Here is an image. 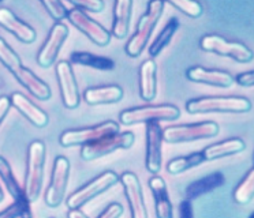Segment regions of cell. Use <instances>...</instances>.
Returning <instances> with one entry per match:
<instances>
[{
	"label": "cell",
	"mask_w": 254,
	"mask_h": 218,
	"mask_svg": "<svg viewBox=\"0 0 254 218\" xmlns=\"http://www.w3.org/2000/svg\"><path fill=\"white\" fill-rule=\"evenodd\" d=\"M51 218H55V217H51Z\"/></svg>",
	"instance_id": "42"
},
{
	"label": "cell",
	"mask_w": 254,
	"mask_h": 218,
	"mask_svg": "<svg viewBox=\"0 0 254 218\" xmlns=\"http://www.w3.org/2000/svg\"><path fill=\"white\" fill-rule=\"evenodd\" d=\"M70 4L79 10L89 11V12H101L105 5L103 0H74V1H70Z\"/></svg>",
	"instance_id": "33"
},
{
	"label": "cell",
	"mask_w": 254,
	"mask_h": 218,
	"mask_svg": "<svg viewBox=\"0 0 254 218\" xmlns=\"http://www.w3.org/2000/svg\"><path fill=\"white\" fill-rule=\"evenodd\" d=\"M68 37V27L64 23H55L51 29V33L45 40L44 45L41 47L37 54V63L44 68H48L56 61L59 51Z\"/></svg>",
	"instance_id": "15"
},
{
	"label": "cell",
	"mask_w": 254,
	"mask_h": 218,
	"mask_svg": "<svg viewBox=\"0 0 254 218\" xmlns=\"http://www.w3.org/2000/svg\"><path fill=\"white\" fill-rule=\"evenodd\" d=\"M123 98V89L116 85L101 87H89L83 93V100L89 105H104L119 103Z\"/></svg>",
	"instance_id": "24"
},
{
	"label": "cell",
	"mask_w": 254,
	"mask_h": 218,
	"mask_svg": "<svg viewBox=\"0 0 254 218\" xmlns=\"http://www.w3.org/2000/svg\"><path fill=\"white\" fill-rule=\"evenodd\" d=\"M204 163L205 157L202 152L191 153V154L185 156V157H178L171 160L170 163L167 164V170L171 174H181L189 170V169L198 166V165Z\"/></svg>",
	"instance_id": "29"
},
{
	"label": "cell",
	"mask_w": 254,
	"mask_h": 218,
	"mask_svg": "<svg viewBox=\"0 0 254 218\" xmlns=\"http://www.w3.org/2000/svg\"><path fill=\"white\" fill-rule=\"evenodd\" d=\"M178 27H179L178 18H170L166 23V26L163 27V30L159 33V36L155 38V41L149 45L150 59H155L156 56H159L161 54V51L171 43L172 37L178 30Z\"/></svg>",
	"instance_id": "28"
},
{
	"label": "cell",
	"mask_w": 254,
	"mask_h": 218,
	"mask_svg": "<svg viewBox=\"0 0 254 218\" xmlns=\"http://www.w3.org/2000/svg\"><path fill=\"white\" fill-rule=\"evenodd\" d=\"M122 214H123V206L121 203H111L97 218H121Z\"/></svg>",
	"instance_id": "34"
},
{
	"label": "cell",
	"mask_w": 254,
	"mask_h": 218,
	"mask_svg": "<svg viewBox=\"0 0 254 218\" xmlns=\"http://www.w3.org/2000/svg\"><path fill=\"white\" fill-rule=\"evenodd\" d=\"M235 82H237L239 86L243 87L254 86V71H248V72L239 74V75H237V78H235Z\"/></svg>",
	"instance_id": "35"
},
{
	"label": "cell",
	"mask_w": 254,
	"mask_h": 218,
	"mask_svg": "<svg viewBox=\"0 0 254 218\" xmlns=\"http://www.w3.org/2000/svg\"><path fill=\"white\" fill-rule=\"evenodd\" d=\"M43 5L45 7V10L48 11L56 23H61L63 19L67 18V5L64 4V1H58V0H44Z\"/></svg>",
	"instance_id": "32"
},
{
	"label": "cell",
	"mask_w": 254,
	"mask_h": 218,
	"mask_svg": "<svg viewBox=\"0 0 254 218\" xmlns=\"http://www.w3.org/2000/svg\"><path fill=\"white\" fill-rule=\"evenodd\" d=\"M224 183H226V177H224V174L221 173V172L209 173L208 176H205V177L199 180H195L191 184L188 185V188L185 191L186 199H189V201L197 199V198L202 196L204 194H208L210 191L219 188Z\"/></svg>",
	"instance_id": "25"
},
{
	"label": "cell",
	"mask_w": 254,
	"mask_h": 218,
	"mask_svg": "<svg viewBox=\"0 0 254 218\" xmlns=\"http://www.w3.org/2000/svg\"><path fill=\"white\" fill-rule=\"evenodd\" d=\"M164 4L166 3L161 0H155L148 4V8L145 11L144 15L141 16L138 25H137L135 33L126 45V54L130 57H138L144 52L145 47L149 41V37L152 36L157 22L160 21L161 15H163Z\"/></svg>",
	"instance_id": "4"
},
{
	"label": "cell",
	"mask_w": 254,
	"mask_h": 218,
	"mask_svg": "<svg viewBox=\"0 0 254 218\" xmlns=\"http://www.w3.org/2000/svg\"><path fill=\"white\" fill-rule=\"evenodd\" d=\"M181 116V110L171 104L161 105H145L138 108H131L123 110L119 114L122 124L134 125L139 123H152L160 120H175Z\"/></svg>",
	"instance_id": "5"
},
{
	"label": "cell",
	"mask_w": 254,
	"mask_h": 218,
	"mask_svg": "<svg viewBox=\"0 0 254 218\" xmlns=\"http://www.w3.org/2000/svg\"><path fill=\"white\" fill-rule=\"evenodd\" d=\"M119 180L125 188L126 199L131 212V218H148V212L142 195V187L137 174H134L133 172H125Z\"/></svg>",
	"instance_id": "17"
},
{
	"label": "cell",
	"mask_w": 254,
	"mask_h": 218,
	"mask_svg": "<svg viewBox=\"0 0 254 218\" xmlns=\"http://www.w3.org/2000/svg\"><path fill=\"white\" fill-rule=\"evenodd\" d=\"M67 218H88V217H86V216H85L79 209H75V210H70V212H68Z\"/></svg>",
	"instance_id": "39"
},
{
	"label": "cell",
	"mask_w": 254,
	"mask_h": 218,
	"mask_svg": "<svg viewBox=\"0 0 254 218\" xmlns=\"http://www.w3.org/2000/svg\"><path fill=\"white\" fill-rule=\"evenodd\" d=\"M64 4L67 5V19L79 32H82L97 47H107L110 44L111 33L104 26H101L99 22L92 19L85 11L79 10L70 3H64Z\"/></svg>",
	"instance_id": "9"
},
{
	"label": "cell",
	"mask_w": 254,
	"mask_h": 218,
	"mask_svg": "<svg viewBox=\"0 0 254 218\" xmlns=\"http://www.w3.org/2000/svg\"><path fill=\"white\" fill-rule=\"evenodd\" d=\"M71 61L75 64L85 65V67L101 71L114 70V67H115V63L112 59L105 57V56H97L90 52H72Z\"/></svg>",
	"instance_id": "27"
},
{
	"label": "cell",
	"mask_w": 254,
	"mask_h": 218,
	"mask_svg": "<svg viewBox=\"0 0 254 218\" xmlns=\"http://www.w3.org/2000/svg\"><path fill=\"white\" fill-rule=\"evenodd\" d=\"M56 76H58L62 100H63L64 107L68 109H75L81 103V97H79L77 79L74 76L71 64L66 60L59 61L56 64Z\"/></svg>",
	"instance_id": "14"
},
{
	"label": "cell",
	"mask_w": 254,
	"mask_h": 218,
	"mask_svg": "<svg viewBox=\"0 0 254 218\" xmlns=\"http://www.w3.org/2000/svg\"><path fill=\"white\" fill-rule=\"evenodd\" d=\"M68 173H70V161L63 156L55 158L54 168L51 174L50 185L45 191V203L51 209H56L62 205L64 199L68 181Z\"/></svg>",
	"instance_id": "11"
},
{
	"label": "cell",
	"mask_w": 254,
	"mask_h": 218,
	"mask_svg": "<svg viewBox=\"0 0 254 218\" xmlns=\"http://www.w3.org/2000/svg\"><path fill=\"white\" fill-rule=\"evenodd\" d=\"M21 217V207L14 202L12 205L0 212V218H19Z\"/></svg>",
	"instance_id": "36"
},
{
	"label": "cell",
	"mask_w": 254,
	"mask_h": 218,
	"mask_svg": "<svg viewBox=\"0 0 254 218\" xmlns=\"http://www.w3.org/2000/svg\"><path fill=\"white\" fill-rule=\"evenodd\" d=\"M157 64L153 59L145 60L139 68V96L144 101L155 100L157 93Z\"/></svg>",
	"instance_id": "23"
},
{
	"label": "cell",
	"mask_w": 254,
	"mask_h": 218,
	"mask_svg": "<svg viewBox=\"0 0 254 218\" xmlns=\"http://www.w3.org/2000/svg\"><path fill=\"white\" fill-rule=\"evenodd\" d=\"M254 198V168L250 169L245 179L234 191V199L239 205H248Z\"/></svg>",
	"instance_id": "30"
},
{
	"label": "cell",
	"mask_w": 254,
	"mask_h": 218,
	"mask_svg": "<svg viewBox=\"0 0 254 218\" xmlns=\"http://www.w3.org/2000/svg\"><path fill=\"white\" fill-rule=\"evenodd\" d=\"M149 187L155 198V210L157 218H174V212H172V203L170 196H168V190L167 184L163 177L155 174L149 180Z\"/></svg>",
	"instance_id": "21"
},
{
	"label": "cell",
	"mask_w": 254,
	"mask_h": 218,
	"mask_svg": "<svg viewBox=\"0 0 254 218\" xmlns=\"http://www.w3.org/2000/svg\"><path fill=\"white\" fill-rule=\"evenodd\" d=\"M249 218H254V212L252 213V214H250V217H249Z\"/></svg>",
	"instance_id": "41"
},
{
	"label": "cell",
	"mask_w": 254,
	"mask_h": 218,
	"mask_svg": "<svg viewBox=\"0 0 254 218\" xmlns=\"http://www.w3.org/2000/svg\"><path fill=\"white\" fill-rule=\"evenodd\" d=\"M118 132H119V124L116 121L110 120V121H105V123L93 125V127L64 131L61 135L59 142L63 147L86 146V145L94 143L103 138L115 135Z\"/></svg>",
	"instance_id": "8"
},
{
	"label": "cell",
	"mask_w": 254,
	"mask_h": 218,
	"mask_svg": "<svg viewBox=\"0 0 254 218\" xmlns=\"http://www.w3.org/2000/svg\"><path fill=\"white\" fill-rule=\"evenodd\" d=\"M134 136L133 132L127 131V132H118L115 135L107 136L100 141L82 146L81 150V158L83 161H93L97 158H101L111 154L115 150H121V149H128L133 146Z\"/></svg>",
	"instance_id": "12"
},
{
	"label": "cell",
	"mask_w": 254,
	"mask_h": 218,
	"mask_svg": "<svg viewBox=\"0 0 254 218\" xmlns=\"http://www.w3.org/2000/svg\"><path fill=\"white\" fill-rule=\"evenodd\" d=\"M179 217L181 218H194L193 216V205L191 201L185 199L179 205Z\"/></svg>",
	"instance_id": "37"
},
{
	"label": "cell",
	"mask_w": 254,
	"mask_h": 218,
	"mask_svg": "<svg viewBox=\"0 0 254 218\" xmlns=\"http://www.w3.org/2000/svg\"><path fill=\"white\" fill-rule=\"evenodd\" d=\"M219 124L215 121H204L195 124L170 125L163 130V138L167 143H186L215 138L219 134Z\"/></svg>",
	"instance_id": "6"
},
{
	"label": "cell",
	"mask_w": 254,
	"mask_h": 218,
	"mask_svg": "<svg viewBox=\"0 0 254 218\" xmlns=\"http://www.w3.org/2000/svg\"><path fill=\"white\" fill-rule=\"evenodd\" d=\"M199 47L205 52L226 56L230 59L239 61V63H249L254 57L253 51L248 48L245 44L238 41H230L227 38L217 36V34H208L204 36L199 41Z\"/></svg>",
	"instance_id": "7"
},
{
	"label": "cell",
	"mask_w": 254,
	"mask_h": 218,
	"mask_svg": "<svg viewBox=\"0 0 254 218\" xmlns=\"http://www.w3.org/2000/svg\"><path fill=\"white\" fill-rule=\"evenodd\" d=\"M252 109V101L245 97H199L189 100L186 110L191 114L212 113H248Z\"/></svg>",
	"instance_id": "2"
},
{
	"label": "cell",
	"mask_w": 254,
	"mask_h": 218,
	"mask_svg": "<svg viewBox=\"0 0 254 218\" xmlns=\"http://www.w3.org/2000/svg\"><path fill=\"white\" fill-rule=\"evenodd\" d=\"M131 0H118L114 5V21L111 34L118 40L127 37L130 29V19H131V10H133Z\"/></svg>",
	"instance_id": "22"
},
{
	"label": "cell",
	"mask_w": 254,
	"mask_h": 218,
	"mask_svg": "<svg viewBox=\"0 0 254 218\" xmlns=\"http://www.w3.org/2000/svg\"><path fill=\"white\" fill-rule=\"evenodd\" d=\"M0 61L6 65L7 70H10L12 75L15 76L21 85H22L29 93L39 98L41 101H47L51 98V89L50 86L41 81L39 76L34 72L23 67L22 61L19 59V56L15 54V51L8 45V44L0 37Z\"/></svg>",
	"instance_id": "1"
},
{
	"label": "cell",
	"mask_w": 254,
	"mask_h": 218,
	"mask_svg": "<svg viewBox=\"0 0 254 218\" xmlns=\"http://www.w3.org/2000/svg\"><path fill=\"white\" fill-rule=\"evenodd\" d=\"M11 105L15 109H18V112L26 117V119L36 127L43 128L48 124V114L45 113L43 109H40L33 101H30L26 96H23L21 93H12L11 97Z\"/></svg>",
	"instance_id": "20"
},
{
	"label": "cell",
	"mask_w": 254,
	"mask_h": 218,
	"mask_svg": "<svg viewBox=\"0 0 254 218\" xmlns=\"http://www.w3.org/2000/svg\"><path fill=\"white\" fill-rule=\"evenodd\" d=\"M170 4L172 7H177L178 10L182 11L185 15L190 16V18H199L204 12L202 5L194 0H172L170 1Z\"/></svg>",
	"instance_id": "31"
},
{
	"label": "cell",
	"mask_w": 254,
	"mask_h": 218,
	"mask_svg": "<svg viewBox=\"0 0 254 218\" xmlns=\"http://www.w3.org/2000/svg\"><path fill=\"white\" fill-rule=\"evenodd\" d=\"M0 180L8 191V194L14 198V202L21 207V217L19 218H33L32 209H30V202L26 198L25 190L19 183H18L15 174L12 172L11 165L7 163L6 158L0 156Z\"/></svg>",
	"instance_id": "13"
},
{
	"label": "cell",
	"mask_w": 254,
	"mask_h": 218,
	"mask_svg": "<svg viewBox=\"0 0 254 218\" xmlns=\"http://www.w3.org/2000/svg\"><path fill=\"white\" fill-rule=\"evenodd\" d=\"M0 26L11 33L12 36H15L23 44L34 43L37 37L33 27L21 21L11 10H8L6 7L0 8Z\"/></svg>",
	"instance_id": "19"
},
{
	"label": "cell",
	"mask_w": 254,
	"mask_h": 218,
	"mask_svg": "<svg viewBox=\"0 0 254 218\" xmlns=\"http://www.w3.org/2000/svg\"><path fill=\"white\" fill-rule=\"evenodd\" d=\"M163 128L159 121L146 124V169L152 174H157L163 163Z\"/></svg>",
	"instance_id": "16"
},
{
	"label": "cell",
	"mask_w": 254,
	"mask_h": 218,
	"mask_svg": "<svg viewBox=\"0 0 254 218\" xmlns=\"http://www.w3.org/2000/svg\"><path fill=\"white\" fill-rule=\"evenodd\" d=\"M45 165V145L41 141H34L28 149V160H26V174H25V185L23 190L30 203H33L40 198V192L43 188Z\"/></svg>",
	"instance_id": "3"
},
{
	"label": "cell",
	"mask_w": 254,
	"mask_h": 218,
	"mask_svg": "<svg viewBox=\"0 0 254 218\" xmlns=\"http://www.w3.org/2000/svg\"><path fill=\"white\" fill-rule=\"evenodd\" d=\"M11 100L10 97H0V124L4 120V117L8 113V110L11 108Z\"/></svg>",
	"instance_id": "38"
},
{
	"label": "cell",
	"mask_w": 254,
	"mask_h": 218,
	"mask_svg": "<svg viewBox=\"0 0 254 218\" xmlns=\"http://www.w3.org/2000/svg\"><path fill=\"white\" fill-rule=\"evenodd\" d=\"M186 78L191 82L217 87H230L235 83V76H232L230 72L221 70H208L201 65L190 67L186 71Z\"/></svg>",
	"instance_id": "18"
},
{
	"label": "cell",
	"mask_w": 254,
	"mask_h": 218,
	"mask_svg": "<svg viewBox=\"0 0 254 218\" xmlns=\"http://www.w3.org/2000/svg\"><path fill=\"white\" fill-rule=\"evenodd\" d=\"M4 199V192H3V188H1V185H0V203L3 202Z\"/></svg>",
	"instance_id": "40"
},
{
	"label": "cell",
	"mask_w": 254,
	"mask_h": 218,
	"mask_svg": "<svg viewBox=\"0 0 254 218\" xmlns=\"http://www.w3.org/2000/svg\"><path fill=\"white\" fill-rule=\"evenodd\" d=\"M118 174L112 170H105L104 173H101L97 176L96 179L92 181H89L88 184H85L81 187L79 190L75 192H72L71 195L66 199V205L70 210H75L82 207L83 205H86L88 202H90L93 198L100 195L101 192L107 191L110 187L118 183Z\"/></svg>",
	"instance_id": "10"
},
{
	"label": "cell",
	"mask_w": 254,
	"mask_h": 218,
	"mask_svg": "<svg viewBox=\"0 0 254 218\" xmlns=\"http://www.w3.org/2000/svg\"><path fill=\"white\" fill-rule=\"evenodd\" d=\"M245 142L239 138H231L227 141H221L219 143H213L205 147L202 150L205 161H213V160H219V158L227 157V156H234L245 150Z\"/></svg>",
	"instance_id": "26"
}]
</instances>
